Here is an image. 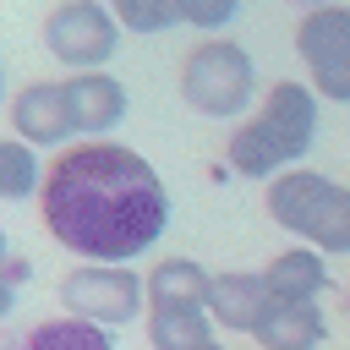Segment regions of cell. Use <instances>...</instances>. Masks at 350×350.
<instances>
[{
    "instance_id": "obj_7",
    "label": "cell",
    "mask_w": 350,
    "mask_h": 350,
    "mask_svg": "<svg viewBox=\"0 0 350 350\" xmlns=\"http://www.w3.org/2000/svg\"><path fill=\"white\" fill-rule=\"evenodd\" d=\"M295 55L306 66V82L328 104H350V5H312L295 22Z\"/></svg>"
},
{
    "instance_id": "obj_12",
    "label": "cell",
    "mask_w": 350,
    "mask_h": 350,
    "mask_svg": "<svg viewBox=\"0 0 350 350\" xmlns=\"http://www.w3.org/2000/svg\"><path fill=\"white\" fill-rule=\"evenodd\" d=\"M252 339L262 350H317L328 339V317L323 301H273L268 317L252 328Z\"/></svg>"
},
{
    "instance_id": "obj_15",
    "label": "cell",
    "mask_w": 350,
    "mask_h": 350,
    "mask_svg": "<svg viewBox=\"0 0 350 350\" xmlns=\"http://www.w3.org/2000/svg\"><path fill=\"white\" fill-rule=\"evenodd\" d=\"M5 350H115L109 328L88 323V317H49V323H33L27 334H16Z\"/></svg>"
},
{
    "instance_id": "obj_6",
    "label": "cell",
    "mask_w": 350,
    "mask_h": 350,
    "mask_svg": "<svg viewBox=\"0 0 350 350\" xmlns=\"http://www.w3.org/2000/svg\"><path fill=\"white\" fill-rule=\"evenodd\" d=\"M120 16L104 0H60L44 16V49L66 66V71H98L115 60L120 49Z\"/></svg>"
},
{
    "instance_id": "obj_10",
    "label": "cell",
    "mask_w": 350,
    "mask_h": 350,
    "mask_svg": "<svg viewBox=\"0 0 350 350\" xmlns=\"http://www.w3.org/2000/svg\"><path fill=\"white\" fill-rule=\"evenodd\" d=\"M273 295L262 284V273L252 268H230V273H213V290H208V317L224 328V334H252L262 317H268Z\"/></svg>"
},
{
    "instance_id": "obj_4",
    "label": "cell",
    "mask_w": 350,
    "mask_h": 350,
    "mask_svg": "<svg viewBox=\"0 0 350 350\" xmlns=\"http://www.w3.org/2000/svg\"><path fill=\"white\" fill-rule=\"evenodd\" d=\"M180 98H186V109H197L208 120L246 115L257 98V66H252L246 44H235L224 33H202L180 60Z\"/></svg>"
},
{
    "instance_id": "obj_9",
    "label": "cell",
    "mask_w": 350,
    "mask_h": 350,
    "mask_svg": "<svg viewBox=\"0 0 350 350\" xmlns=\"http://www.w3.org/2000/svg\"><path fill=\"white\" fill-rule=\"evenodd\" d=\"M71 93V115H77V137H109L126 120V82L115 71H71L66 77Z\"/></svg>"
},
{
    "instance_id": "obj_18",
    "label": "cell",
    "mask_w": 350,
    "mask_h": 350,
    "mask_svg": "<svg viewBox=\"0 0 350 350\" xmlns=\"http://www.w3.org/2000/svg\"><path fill=\"white\" fill-rule=\"evenodd\" d=\"M175 11H180L186 27H197V33H219V27L241 11V0H175Z\"/></svg>"
},
{
    "instance_id": "obj_3",
    "label": "cell",
    "mask_w": 350,
    "mask_h": 350,
    "mask_svg": "<svg viewBox=\"0 0 350 350\" xmlns=\"http://www.w3.org/2000/svg\"><path fill=\"white\" fill-rule=\"evenodd\" d=\"M268 219L279 230H290L295 241L317 246L323 257H345L350 252V186H339L323 170L290 164L284 175L268 180Z\"/></svg>"
},
{
    "instance_id": "obj_8",
    "label": "cell",
    "mask_w": 350,
    "mask_h": 350,
    "mask_svg": "<svg viewBox=\"0 0 350 350\" xmlns=\"http://www.w3.org/2000/svg\"><path fill=\"white\" fill-rule=\"evenodd\" d=\"M5 115H11V131H16L22 142H33V148H66V142L77 137V115H71L66 77H60V82H55V77H38V82L16 88L11 104H5Z\"/></svg>"
},
{
    "instance_id": "obj_22",
    "label": "cell",
    "mask_w": 350,
    "mask_h": 350,
    "mask_svg": "<svg viewBox=\"0 0 350 350\" xmlns=\"http://www.w3.org/2000/svg\"><path fill=\"white\" fill-rule=\"evenodd\" d=\"M312 5H323V0H312Z\"/></svg>"
},
{
    "instance_id": "obj_11",
    "label": "cell",
    "mask_w": 350,
    "mask_h": 350,
    "mask_svg": "<svg viewBox=\"0 0 350 350\" xmlns=\"http://www.w3.org/2000/svg\"><path fill=\"white\" fill-rule=\"evenodd\" d=\"M262 284H268L273 301H323V290L334 284V273H328V257L301 241V246H284L262 268Z\"/></svg>"
},
{
    "instance_id": "obj_14",
    "label": "cell",
    "mask_w": 350,
    "mask_h": 350,
    "mask_svg": "<svg viewBox=\"0 0 350 350\" xmlns=\"http://www.w3.org/2000/svg\"><path fill=\"white\" fill-rule=\"evenodd\" d=\"M219 323L208 317V306H148V345L153 350H202L213 345Z\"/></svg>"
},
{
    "instance_id": "obj_16",
    "label": "cell",
    "mask_w": 350,
    "mask_h": 350,
    "mask_svg": "<svg viewBox=\"0 0 350 350\" xmlns=\"http://www.w3.org/2000/svg\"><path fill=\"white\" fill-rule=\"evenodd\" d=\"M38 186H44L38 148L22 142L16 131L0 137V202H27V197H38Z\"/></svg>"
},
{
    "instance_id": "obj_20",
    "label": "cell",
    "mask_w": 350,
    "mask_h": 350,
    "mask_svg": "<svg viewBox=\"0 0 350 350\" xmlns=\"http://www.w3.org/2000/svg\"><path fill=\"white\" fill-rule=\"evenodd\" d=\"M0 98H5V60H0Z\"/></svg>"
},
{
    "instance_id": "obj_2",
    "label": "cell",
    "mask_w": 350,
    "mask_h": 350,
    "mask_svg": "<svg viewBox=\"0 0 350 350\" xmlns=\"http://www.w3.org/2000/svg\"><path fill=\"white\" fill-rule=\"evenodd\" d=\"M317 88L312 82H295V77H279L268 93H262V109L246 115L230 142H224V159L235 175L246 180H273L284 175L290 164L306 159L312 137H317Z\"/></svg>"
},
{
    "instance_id": "obj_5",
    "label": "cell",
    "mask_w": 350,
    "mask_h": 350,
    "mask_svg": "<svg viewBox=\"0 0 350 350\" xmlns=\"http://www.w3.org/2000/svg\"><path fill=\"white\" fill-rule=\"evenodd\" d=\"M60 312L98 328H126L148 312V273H131V262H77L60 279Z\"/></svg>"
},
{
    "instance_id": "obj_13",
    "label": "cell",
    "mask_w": 350,
    "mask_h": 350,
    "mask_svg": "<svg viewBox=\"0 0 350 350\" xmlns=\"http://www.w3.org/2000/svg\"><path fill=\"white\" fill-rule=\"evenodd\" d=\"M213 273L197 257H159L148 273V306H208Z\"/></svg>"
},
{
    "instance_id": "obj_17",
    "label": "cell",
    "mask_w": 350,
    "mask_h": 350,
    "mask_svg": "<svg viewBox=\"0 0 350 350\" xmlns=\"http://www.w3.org/2000/svg\"><path fill=\"white\" fill-rule=\"evenodd\" d=\"M109 11L120 16V27L126 33H164V27H175L180 22V11H175V0H109Z\"/></svg>"
},
{
    "instance_id": "obj_21",
    "label": "cell",
    "mask_w": 350,
    "mask_h": 350,
    "mask_svg": "<svg viewBox=\"0 0 350 350\" xmlns=\"http://www.w3.org/2000/svg\"><path fill=\"white\" fill-rule=\"evenodd\" d=\"M202 350H224V345H219V339H213V345H202Z\"/></svg>"
},
{
    "instance_id": "obj_19",
    "label": "cell",
    "mask_w": 350,
    "mask_h": 350,
    "mask_svg": "<svg viewBox=\"0 0 350 350\" xmlns=\"http://www.w3.org/2000/svg\"><path fill=\"white\" fill-rule=\"evenodd\" d=\"M22 284H27V257H16V252H11V235L0 230V323L11 317Z\"/></svg>"
},
{
    "instance_id": "obj_1",
    "label": "cell",
    "mask_w": 350,
    "mask_h": 350,
    "mask_svg": "<svg viewBox=\"0 0 350 350\" xmlns=\"http://www.w3.org/2000/svg\"><path fill=\"white\" fill-rule=\"evenodd\" d=\"M38 213L77 262H131L170 230V191L137 148L82 137L49 159Z\"/></svg>"
},
{
    "instance_id": "obj_23",
    "label": "cell",
    "mask_w": 350,
    "mask_h": 350,
    "mask_svg": "<svg viewBox=\"0 0 350 350\" xmlns=\"http://www.w3.org/2000/svg\"><path fill=\"white\" fill-rule=\"evenodd\" d=\"M345 306H350V295H345Z\"/></svg>"
}]
</instances>
